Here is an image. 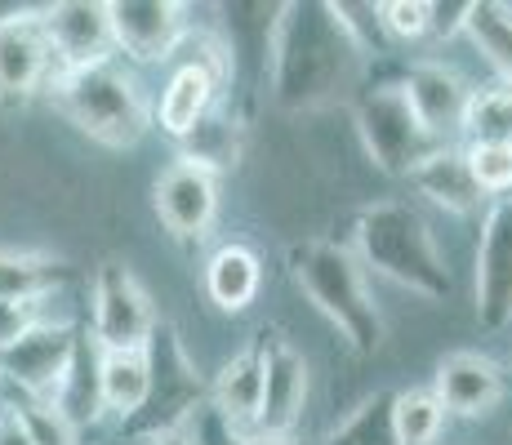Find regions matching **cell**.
<instances>
[{"instance_id":"obj_28","label":"cell","mask_w":512,"mask_h":445,"mask_svg":"<svg viewBox=\"0 0 512 445\" xmlns=\"http://www.w3.org/2000/svg\"><path fill=\"white\" fill-rule=\"evenodd\" d=\"M321 445H397L392 441V392H374Z\"/></svg>"},{"instance_id":"obj_18","label":"cell","mask_w":512,"mask_h":445,"mask_svg":"<svg viewBox=\"0 0 512 445\" xmlns=\"http://www.w3.org/2000/svg\"><path fill=\"white\" fill-rule=\"evenodd\" d=\"M410 183L419 187V196H428L437 210L455 214V219H472V214H486V196L477 192L468 174V161H464V147H441L432 152L428 161L410 174Z\"/></svg>"},{"instance_id":"obj_16","label":"cell","mask_w":512,"mask_h":445,"mask_svg":"<svg viewBox=\"0 0 512 445\" xmlns=\"http://www.w3.org/2000/svg\"><path fill=\"white\" fill-rule=\"evenodd\" d=\"M41 18H45L49 45H54V58L63 72L107 63L116 54L103 0H58V5L41 9Z\"/></svg>"},{"instance_id":"obj_31","label":"cell","mask_w":512,"mask_h":445,"mask_svg":"<svg viewBox=\"0 0 512 445\" xmlns=\"http://www.w3.org/2000/svg\"><path fill=\"white\" fill-rule=\"evenodd\" d=\"M183 437H187V445H299V441H263L245 428H232L210 401H205L201 410H192V419L183 423Z\"/></svg>"},{"instance_id":"obj_10","label":"cell","mask_w":512,"mask_h":445,"mask_svg":"<svg viewBox=\"0 0 512 445\" xmlns=\"http://www.w3.org/2000/svg\"><path fill=\"white\" fill-rule=\"evenodd\" d=\"M58 76H63V67L49 45L41 9H18V14L0 18V103L27 107Z\"/></svg>"},{"instance_id":"obj_5","label":"cell","mask_w":512,"mask_h":445,"mask_svg":"<svg viewBox=\"0 0 512 445\" xmlns=\"http://www.w3.org/2000/svg\"><path fill=\"white\" fill-rule=\"evenodd\" d=\"M179 63H174L170 81H165L161 98H156V125L179 143V138L201 121L210 107L223 103V85L232 76V49L223 41H214L210 32H196L183 41Z\"/></svg>"},{"instance_id":"obj_3","label":"cell","mask_w":512,"mask_h":445,"mask_svg":"<svg viewBox=\"0 0 512 445\" xmlns=\"http://www.w3.org/2000/svg\"><path fill=\"white\" fill-rule=\"evenodd\" d=\"M290 276L303 290V299L326 316L339 330V339L357 356H374L383 348L388 325H383V312L374 303L366 267L357 263V254L348 245H334V241L290 245Z\"/></svg>"},{"instance_id":"obj_30","label":"cell","mask_w":512,"mask_h":445,"mask_svg":"<svg viewBox=\"0 0 512 445\" xmlns=\"http://www.w3.org/2000/svg\"><path fill=\"white\" fill-rule=\"evenodd\" d=\"M9 410L18 414V423L27 428L32 445H81V432H76L72 423H67L49 401H27V397H18V401H9Z\"/></svg>"},{"instance_id":"obj_9","label":"cell","mask_w":512,"mask_h":445,"mask_svg":"<svg viewBox=\"0 0 512 445\" xmlns=\"http://www.w3.org/2000/svg\"><path fill=\"white\" fill-rule=\"evenodd\" d=\"M76 343H81V330L72 321L45 316L41 325H32L23 339L0 352V379L27 401H54L67 370H72Z\"/></svg>"},{"instance_id":"obj_12","label":"cell","mask_w":512,"mask_h":445,"mask_svg":"<svg viewBox=\"0 0 512 445\" xmlns=\"http://www.w3.org/2000/svg\"><path fill=\"white\" fill-rule=\"evenodd\" d=\"M192 9L179 0H107L112 49L134 63H170L192 36Z\"/></svg>"},{"instance_id":"obj_27","label":"cell","mask_w":512,"mask_h":445,"mask_svg":"<svg viewBox=\"0 0 512 445\" xmlns=\"http://www.w3.org/2000/svg\"><path fill=\"white\" fill-rule=\"evenodd\" d=\"M468 143H512V85H481L468 98L464 116Z\"/></svg>"},{"instance_id":"obj_29","label":"cell","mask_w":512,"mask_h":445,"mask_svg":"<svg viewBox=\"0 0 512 445\" xmlns=\"http://www.w3.org/2000/svg\"><path fill=\"white\" fill-rule=\"evenodd\" d=\"M468 174L486 201H508L512 192V143H468Z\"/></svg>"},{"instance_id":"obj_13","label":"cell","mask_w":512,"mask_h":445,"mask_svg":"<svg viewBox=\"0 0 512 445\" xmlns=\"http://www.w3.org/2000/svg\"><path fill=\"white\" fill-rule=\"evenodd\" d=\"M477 321L486 334L512 325V201H490L477 236Z\"/></svg>"},{"instance_id":"obj_33","label":"cell","mask_w":512,"mask_h":445,"mask_svg":"<svg viewBox=\"0 0 512 445\" xmlns=\"http://www.w3.org/2000/svg\"><path fill=\"white\" fill-rule=\"evenodd\" d=\"M45 303L49 294H41V299H0V352L45 321Z\"/></svg>"},{"instance_id":"obj_14","label":"cell","mask_w":512,"mask_h":445,"mask_svg":"<svg viewBox=\"0 0 512 445\" xmlns=\"http://www.w3.org/2000/svg\"><path fill=\"white\" fill-rule=\"evenodd\" d=\"M401 94H406L415 121L432 138H437V143L450 147L459 134H464V116H468L472 85L450 63H437V58H428V63H415L406 72V81H401Z\"/></svg>"},{"instance_id":"obj_22","label":"cell","mask_w":512,"mask_h":445,"mask_svg":"<svg viewBox=\"0 0 512 445\" xmlns=\"http://www.w3.org/2000/svg\"><path fill=\"white\" fill-rule=\"evenodd\" d=\"M183 156L179 161L196 165V170H210L214 178L228 174L236 161H241V147H245V134H241V121L228 112V107H210L201 121L192 125L183 138H179Z\"/></svg>"},{"instance_id":"obj_8","label":"cell","mask_w":512,"mask_h":445,"mask_svg":"<svg viewBox=\"0 0 512 445\" xmlns=\"http://www.w3.org/2000/svg\"><path fill=\"white\" fill-rule=\"evenodd\" d=\"M90 312H94L90 339L98 343V352H139L147 348L156 325H161L152 299H147V290L139 285V276L116 259H107L94 272Z\"/></svg>"},{"instance_id":"obj_4","label":"cell","mask_w":512,"mask_h":445,"mask_svg":"<svg viewBox=\"0 0 512 445\" xmlns=\"http://www.w3.org/2000/svg\"><path fill=\"white\" fill-rule=\"evenodd\" d=\"M49 89H54L58 112H63L85 138L112 147V152L134 147L147 130H152L147 94L139 89V81L116 63V58L94 63V67H76V72H63Z\"/></svg>"},{"instance_id":"obj_32","label":"cell","mask_w":512,"mask_h":445,"mask_svg":"<svg viewBox=\"0 0 512 445\" xmlns=\"http://www.w3.org/2000/svg\"><path fill=\"white\" fill-rule=\"evenodd\" d=\"M374 23L392 41H423V36H432V5L428 0H383V5H374Z\"/></svg>"},{"instance_id":"obj_15","label":"cell","mask_w":512,"mask_h":445,"mask_svg":"<svg viewBox=\"0 0 512 445\" xmlns=\"http://www.w3.org/2000/svg\"><path fill=\"white\" fill-rule=\"evenodd\" d=\"M156 214L174 241H205L219 219V178L187 161H174L156 178Z\"/></svg>"},{"instance_id":"obj_21","label":"cell","mask_w":512,"mask_h":445,"mask_svg":"<svg viewBox=\"0 0 512 445\" xmlns=\"http://www.w3.org/2000/svg\"><path fill=\"white\" fill-rule=\"evenodd\" d=\"M98 392H103V410L116 419L134 423L152 397V361L147 348L139 352H103L98 361Z\"/></svg>"},{"instance_id":"obj_20","label":"cell","mask_w":512,"mask_h":445,"mask_svg":"<svg viewBox=\"0 0 512 445\" xmlns=\"http://www.w3.org/2000/svg\"><path fill=\"white\" fill-rule=\"evenodd\" d=\"M210 401L232 428H250L254 414H259V401H263V348H245L236 352L232 361H223V370L214 374L210 388Z\"/></svg>"},{"instance_id":"obj_2","label":"cell","mask_w":512,"mask_h":445,"mask_svg":"<svg viewBox=\"0 0 512 445\" xmlns=\"http://www.w3.org/2000/svg\"><path fill=\"white\" fill-rule=\"evenodd\" d=\"M352 254L366 276L401 285L419 299L437 303L450 294V267L428 219L406 201H374L352 219Z\"/></svg>"},{"instance_id":"obj_24","label":"cell","mask_w":512,"mask_h":445,"mask_svg":"<svg viewBox=\"0 0 512 445\" xmlns=\"http://www.w3.org/2000/svg\"><path fill=\"white\" fill-rule=\"evenodd\" d=\"M464 36L499 72V81L512 85V5H504V0H468Z\"/></svg>"},{"instance_id":"obj_11","label":"cell","mask_w":512,"mask_h":445,"mask_svg":"<svg viewBox=\"0 0 512 445\" xmlns=\"http://www.w3.org/2000/svg\"><path fill=\"white\" fill-rule=\"evenodd\" d=\"M263 401L245 432L263 441H294L299 437L303 410H308V361L281 334H263Z\"/></svg>"},{"instance_id":"obj_19","label":"cell","mask_w":512,"mask_h":445,"mask_svg":"<svg viewBox=\"0 0 512 445\" xmlns=\"http://www.w3.org/2000/svg\"><path fill=\"white\" fill-rule=\"evenodd\" d=\"M263 290V259L241 241H228L205 259V294L219 312H245Z\"/></svg>"},{"instance_id":"obj_35","label":"cell","mask_w":512,"mask_h":445,"mask_svg":"<svg viewBox=\"0 0 512 445\" xmlns=\"http://www.w3.org/2000/svg\"><path fill=\"white\" fill-rule=\"evenodd\" d=\"M147 445H187V437H183V428H179V432H161V437H147Z\"/></svg>"},{"instance_id":"obj_25","label":"cell","mask_w":512,"mask_h":445,"mask_svg":"<svg viewBox=\"0 0 512 445\" xmlns=\"http://www.w3.org/2000/svg\"><path fill=\"white\" fill-rule=\"evenodd\" d=\"M67 281V263L49 254L0 250V299H41Z\"/></svg>"},{"instance_id":"obj_26","label":"cell","mask_w":512,"mask_h":445,"mask_svg":"<svg viewBox=\"0 0 512 445\" xmlns=\"http://www.w3.org/2000/svg\"><path fill=\"white\" fill-rule=\"evenodd\" d=\"M446 432V410L432 392H392V441L437 445Z\"/></svg>"},{"instance_id":"obj_1","label":"cell","mask_w":512,"mask_h":445,"mask_svg":"<svg viewBox=\"0 0 512 445\" xmlns=\"http://www.w3.org/2000/svg\"><path fill=\"white\" fill-rule=\"evenodd\" d=\"M366 54V36L343 14V5H312V0L277 5L268 36L272 98L285 112L357 103Z\"/></svg>"},{"instance_id":"obj_17","label":"cell","mask_w":512,"mask_h":445,"mask_svg":"<svg viewBox=\"0 0 512 445\" xmlns=\"http://www.w3.org/2000/svg\"><path fill=\"white\" fill-rule=\"evenodd\" d=\"M432 397L441 401L446 419L450 414L455 419H481V414H490L508 397V383H504V370L486 352H450L437 365Z\"/></svg>"},{"instance_id":"obj_6","label":"cell","mask_w":512,"mask_h":445,"mask_svg":"<svg viewBox=\"0 0 512 445\" xmlns=\"http://www.w3.org/2000/svg\"><path fill=\"white\" fill-rule=\"evenodd\" d=\"M352 112H357V134H361V143H366L370 161L379 165L383 174H392V178H410L432 152L446 147L415 121V112H410L401 85L366 89V94H357Z\"/></svg>"},{"instance_id":"obj_7","label":"cell","mask_w":512,"mask_h":445,"mask_svg":"<svg viewBox=\"0 0 512 445\" xmlns=\"http://www.w3.org/2000/svg\"><path fill=\"white\" fill-rule=\"evenodd\" d=\"M147 361H152V397H147L143 414L134 419V428H143L147 437H161V432H179L192 410L205 405V383L196 374V365L187 361L174 325H156L152 339H147Z\"/></svg>"},{"instance_id":"obj_34","label":"cell","mask_w":512,"mask_h":445,"mask_svg":"<svg viewBox=\"0 0 512 445\" xmlns=\"http://www.w3.org/2000/svg\"><path fill=\"white\" fill-rule=\"evenodd\" d=\"M0 445H32V437H27V428L18 423V414L9 410H0Z\"/></svg>"},{"instance_id":"obj_23","label":"cell","mask_w":512,"mask_h":445,"mask_svg":"<svg viewBox=\"0 0 512 445\" xmlns=\"http://www.w3.org/2000/svg\"><path fill=\"white\" fill-rule=\"evenodd\" d=\"M98 361H103L98 343L90 339V334H81V343H76V356H72V370H67L58 397L49 401L67 423H72L76 432L94 428V423L107 414L103 410V392H98Z\"/></svg>"}]
</instances>
